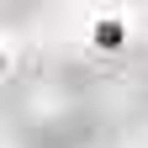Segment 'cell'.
<instances>
[{
    "label": "cell",
    "instance_id": "1",
    "mask_svg": "<svg viewBox=\"0 0 148 148\" xmlns=\"http://www.w3.org/2000/svg\"><path fill=\"white\" fill-rule=\"evenodd\" d=\"M11 122H16V132H21V143H32V148H79L95 132L90 106L74 95V90L42 85V79L32 90H16L11 95Z\"/></svg>",
    "mask_w": 148,
    "mask_h": 148
}]
</instances>
